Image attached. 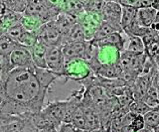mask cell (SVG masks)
I'll use <instances>...</instances> for the list:
<instances>
[{"label": "cell", "mask_w": 159, "mask_h": 132, "mask_svg": "<svg viewBox=\"0 0 159 132\" xmlns=\"http://www.w3.org/2000/svg\"><path fill=\"white\" fill-rule=\"evenodd\" d=\"M4 86L5 97L23 105L29 113H35L45 105L47 90L40 86L34 73V64L14 68L0 77Z\"/></svg>", "instance_id": "6da1fadb"}, {"label": "cell", "mask_w": 159, "mask_h": 132, "mask_svg": "<svg viewBox=\"0 0 159 132\" xmlns=\"http://www.w3.org/2000/svg\"><path fill=\"white\" fill-rule=\"evenodd\" d=\"M146 52L133 53L123 49L119 52L118 63L123 72V79L125 81L134 80L140 74L143 62L145 60Z\"/></svg>", "instance_id": "7a4b0ae2"}, {"label": "cell", "mask_w": 159, "mask_h": 132, "mask_svg": "<svg viewBox=\"0 0 159 132\" xmlns=\"http://www.w3.org/2000/svg\"><path fill=\"white\" fill-rule=\"evenodd\" d=\"M38 41L47 46H62L63 35L58 29L55 19L43 23L36 31Z\"/></svg>", "instance_id": "3957f363"}, {"label": "cell", "mask_w": 159, "mask_h": 132, "mask_svg": "<svg viewBox=\"0 0 159 132\" xmlns=\"http://www.w3.org/2000/svg\"><path fill=\"white\" fill-rule=\"evenodd\" d=\"M92 71L83 59H73V60L66 61L64 68V77L66 82L69 80L81 81L91 74Z\"/></svg>", "instance_id": "277c9868"}, {"label": "cell", "mask_w": 159, "mask_h": 132, "mask_svg": "<svg viewBox=\"0 0 159 132\" xmlns=\"http://www.w3.org/2000/svg\"><path fill=\"white\" fill-rule=\"evenodd\" d=\"M65 63L61 46H49L46 55V69L53 72L58 77H64Z\"/></svg>", "instance_id": "5b68a950"}, {"label": "cell", "mask_w": 159, "mask_h": 132, "mask_svg": "<svg viewBox=\"0 0 159 132\" xmlns=\"http://www.w3.org/2000/svg\"><path fill=\"white\" fill-rule=\"evenodd\" d=\"M8 61H9L10 70L14 69V68L29 66L32 64L31 52H30L29 48L19 44L9 54Z\"/></svg>", "instance_id": "8992f818"}, {"label": "cell", "mask_w": 159, "mask_h": 132, "mask_svg": "<svg viewBox=\"0 0 159 132\" xmlns=\"http://www.w3.org/2000/svg\"><path fill=\"white\" fill-rule=\"evenodd\" d=\"M68 100H55L52 102H48L46 105H44L42 110L51 118L54 123L57 125L58 129L60 124L62 123L64 119L65 113H66Z\"/></svg>", "instance_id": "52a82bcc"}, {"label": "cell", "mask_w": 159, "mask_h": 132, "mask_svg": "<svg viewBox=\"0 0 159 132\" xmlns=\"http://www.w3.org/2000/svg\"><path fill=\"white\" fill-rule=\"evenodd\" d=\"M102 19L121 28V4L114 1L106 2L102 10Z\"/></svg>", "instance_id": "ba28073f"}, {"label": "cell", "mask_w": 159, "mask_h": 132, "mask_svg": "<svg viewBox=\"0 0 159 132\" xmlns=\"http://www.w3.org/2000/svg\"><path fill=\"white\" fill-rule=\"evenodd\" d=\"M29 118L36 131H58L57 125L43 110L30 114Z\"/></svg>", "instance_id": "9c48e42d"}, {"label": "cell", "mask_w": 159, "mask_h": 132, "mask_svg": "<svg viewBox=\"0 0 159 132\" xmlns=\"http://www.w3.org/2000/svg\"><path fill=\"white\" fill-rule=\"evenodd\" d=\"M94 74L106 79H123V72L118 60L111 63H102Z\"/></svg>", "instance_id": "30bf717a"}, {"label": "cell", "mask_w": 159, "mask_h": 132, "mask_svg": "<svg viewBox=\"0 0 159 132\" xmlns=\"http://www.w3.org/2000/svg\"><path fill=\"white\" fill-rule=\"evenodd\" d=\"M86 41H78V42H68L61 46L62 52L65 58V61L73 60L83 57V54L86 47Z\"/></svg>", "instance_id": "8fae6325"}, {"label": "cell", "mask_w": 159, "mask_h": 132, "mask_svg": "<svg viewBox=\"0 0 159 132\" xmlns=\"http://www.w3.org/2000/svg\"><path fill=\"white\" fill-rule=\"evenodd\" d=\"M122 32H113L109 34L107 37H104L99 40H92L97 44V45L101 47H111L116 48L117 51H122L124 49V45H125V38L121 35Z\"/></svg>", "instance_id": "7c38bea8"}, {"label": "cell", "mask_w": 159, "mask_h": 132, "mask_svg": "<svg viewBox=\"0 0 159 132\" xmlns=\"http://www.w3.org/2000/svg\"><path fill=\"white\" fill-rule=\"evenodd\" d=\"M48 47L49 46L45 45L44 43L37 41L32 47L29 48L30 52H31L32 63L35 67L46 68V55Z\"/></svg>", "instance_id": "4fadbf2b"}, {"label": "cell", "mask_w": 159, "mask_h": 132, "mask_svg": "<svg viewBox=\"0 0 159 132\" xmlns=\"http://www.w3.org/2000/svg\"><path fill=\"white\" fill-rule=\"evenodd\" d=\"M34 73H35V76L37 77V81L39 82L40 86L47 91L53 82L57 79H59L53 72L46 69V68H39V67L34 66Z\"/></svg>", "instance_id": "5bb4252c"}, {"label": "cell", "mask_w": 159, "mask_h": 132, "mask_svg": "<svg viewBox=\"0 0 159 132\" xmlns=\"http://www.w3.org/2000/svg\"><path fill=\"white\" fill-rule=\"evenodd\" d=\"M55 22L62 35H66L75 23L78 22V16L61 11L55 18Z\"/></svg>", "instance_id": "9a60e30c"}, {"label": "cell", "mask_w": 159, "mask_h": 132, "mask_svg": "<svg viewBox=\"0 0 159 132\" xmlns=\"http://www.w3.org/2000/svg\"><path fill=\"white\" fill-rule=\"evenodd\" d=\"M156 13H157V10L151 6L139 8L137 9L135 20L139 25L144 26V27H150L152 25L154 19H155Z\"/></svg>", "instance_id": "2e32d148"}, {"label": "cell", "mask_w": 159, "mask_h": 132, "mask_svg": "<svg viewBox=\"0 0 159 132\" xmlns=\"http://www.w3.org/2000/svg\"><path fill=\"white\" fill-rule=\"evenodd\" d=\"M86 40H87L86 33H84L82 25L78 21L71 27V29L68 31L66 35L63 36L62 45L68 42H78V41H86Z\"/></svg>", "instance_id": "e0dca14e"}, {"label": "cell", "mask_w": 159, "mask_h": 132, "mask_svg": "<svg viewBox=\"0 0 159 132\" xmlns=\"http://www.w3.org/2000/svg\"><path fill=\"white\" fill-rule=\"evenodd\" d=\"M113 32H123V31L120 27H117L116 25H113L112 23H109L107 21L102 20V22L99 23V25L98 26L96 32L93 34V40H99V39L107 37V35Z\"/></svg>", "instance_id": "ac0fdd59"}, {"label": "cell", "mask_w": 159, "mask_h": 132, "mask_svg": "<svg viewBox=\"0 0 159 132\" xmlns=\"http://www.w3.org/2000/svg\"><path fill=\"white\" fill-rule=\"evenodd\" d=\"M60 11L67 12L79 17L84 12V3L80 0H62L61 5H60Z\"/></svg>", "instance_id": "d6986e66"}, {"label": "cell", "mask_w": 159, "mask_h": 132, "mask_svg": "<svg viewBox=\"0 0 159 132\" xmlns=\"http://www.w3.org/2000/svg\"><path fill=\"white\" fill-rule=\"evenodd\" d=\"M136 13H137V9L136 8L121 4V20H120V24H121L122 31H123L124 28L128 27L134 20H135Z\"/></svg>", "instance_id": "ffe728a7"}, {"label": "cell", "mask_w": 159, "mask_h": 132, "mask_svg": "<svg viewBox=\"0 0 159 132\" xmlns=\"http://www.w3.org/2000/svg\"><path fill=\"white\" fill-rule=\"evenodd\" d=\"M144 128L142 131H154V128L159 124V110L151 108L143 115Z\"/></svg>", "instance_id": "44dd1931"}, {"label": "cell", "mask_w": 159, "mask_h": 132, "mask_svg": "<svg viewBox=\"0 0 159 132\" xmlns=\"http://www.w3.org/2000/svg\"><path fill=\"white\" fill-rule=\"evenodd\" d=\"M19 45V43L14 41L4 32L0 34V55L3 57H8L13 49Z\"/></svg>", "instance_id": "7402d4cb"}, {"label": "cell", "mask_w": 159, "mask_h": 132, "mask_svg": "<svg viewBox=\"0 0 159 132\" xmlns=\"http://www.w3.org/2000/svg\"><path fill=\"white\" fill-rule=\"evenodd\" d=\"M71 122L76 126L78 131H87V122H86V117H84L83 108L80 103L77 108L75 109L74 113L72 115Z\"/></svg>", "instance_id": "603a6c76"}, {"label": "cell", "mask_w": 159, "mask_h": 132, "mask_svg": "<svg viewBox=\"0 0 159 132\" xmlns=\"http://www.w3.org/2000/svg\"><path fill=\"white\" fill-rule=\"evenodd\" d=\"M104 3V0H88L86 3H84V10L89 14L102 15Z\"/></svg>", "instance_id": "cb8c5ba5"}, {"label": "cell", "mask_w": 159, "mask_h": 132, "mask_svg": "<svg viewBox=\"0 0 159 132\" xmlns=\"http://www.w3.org/2000/svg\"><path fill=\"white\" fill-rule=\"evenodd\" d=\"M128 46L125 50L133 53H143L145 52V46L142 41L141 37L138 36H127Z\"/></svg>", "instance_id": "d4e9b609"}, {"label": "cell", "mask_w": 159, "mask_h": 132, "mask_svg": "<svg viewBox=\"0 0 159 132\" xmlns=\"http://www.w3.org/2000/svg\"><path fill=\"white\" fill-rule=\"evenodd\" d=\"M20 22H21L22 25L26 28L28 31H36L44 23L42 20H40L37 17L27 16V15H23V14H22L21 19H20Z\"/></svg>", "instance_id": "484cf974"}, {"label": "cell", "mask_w": 159, "mask_h": 132, "mask_svg": "<svg viewBox=\"0 0 159 132\" xmlns=\"http://www.w3.org/2000/svg\"><path fill=\"white\" fill-rule=\"evenodd\" d=\"M27 29L22 25L21 22H18L16 24H14V25L6 28L3 32L6 34L7 36H9L11 39H13L14 41H16L18 43L20 37L23 35V33Z\"/></svg>", "instance_id": "4316f807"}, {"label": "cell", "mask_w": 159, "mask_h": 132, "mask_svg": "<svg viewBox=\"0 0 159 132\" xmlns=\"http://www.w3.org/2000/svg\"><path fill=\"white\" fill-rule=\"evenodd\" d=\"M150 109L151 107L148 106L142 99H133L128 106L129 111H131L135 114H141V115H144Z\"/></svg>", "instance_id": "83f0119b"}, {"label": "cell", "mask_w": 159, "mask_h": 132, "mask_svg": "<svg viewBox=\"0 0 159 132\" xmlns=\"http://www.w3.org/2000/svg\"><path fill=\"white\" fill-rule=\"evenodd\" d=\"M142 100L145 102L148 106H150L151 108L157 106L159 104V94L155 87L150 86V87L148 89L146 95L143 97Z\"/></svg>", "instance_id": "f1b7e54d"}, {"label": "cell", "mask_w": 159, "mask_h": 132, "mask_svg": "<svg viewBox=\"0 0 159 132\" xmlns=\"http://www.w3.org/2000/svg\"><path fill=\"white\" fill-rule=\"evenodd\" d=\"M7 9L18 13H22L26 8L29 0H3Z\"/></svg>", "instance_id": "f546056e"}, {"label": "cell", "mask_w": 159, "mask_h": 132, "mask_svg": "<svg viewBox=\"0 0 159 132\" xmlns=\"http://www.w3.org/2000/svg\"><path fill=\"white\" fill-rule=\"evenodd\" d=\"M37 41H38V39H37V36H36V33H35V31L26 30L23 33V35L20 37V39L18 40V43L20 44V45H22V46L30 48V47H32Z\"/></svg>", "instance_id": "4dcf8cb0"}, {"label": "cell", "mask_w": 159, "mask_h": 132, "mask_svg": "<svg viewBox=\"0 0 159 132\" xmlns=\"http://www.w3.org/2000/svg\"><path fill=\"white\" fill-rule=\"evenodd\" d=\"M119 3L134 7L136 9L151 6V3L147 0H119Z\"/></svg>", "instance_id": "1f68e13d"}, {"label": "cell", "mask_w": 159, "mask_h": 132, "mask_svg": "<svg viewBox=\"0 0 159 132\" xmlns=\"http://www.w3.org/2000/svg\"><path fill=\"white\" fill-rule=\"evenodd\" d=\"M144 125L145 124H144L143 115L136 114L133 121L131 122V124L128 127V131H142L144 128Z\"/></svg>", "instance_id": "d6a6232c"}, {"label": "cell", "mask_w": 159, "mask_h": 132, "mask_svg": "<svg viewBox=\"0 0 159 132\" xmlns=\"http://www.w3.org/2000/svg\"><path fill=\"white\" fill-rule=\"evenodd\" d=\"M145 52L154 61H156L157 59H159V40L147 45L145 47Z\"/></svg>", "instance_id": "836d02e7"}, {"label": "cell", "mask_w": 159, "mask_h": 132, "mask_svg": "<svg viewBox=\"0 0 159 132\" xmlns=\"http://www.w3.org/2000/svg\"><path fill=\"white\" fill-rule=\"evenodd\" d=\"M58 131H63V132H67V131H78L72 122H62L59 126Z\"/></svg>", "instance_id": "e575fe53"}, {"label": "cell", "mask_w": 159, "mask_h": 132, "mask_svg": "<svg viewBox=\"0 0 159 132\" xmlns=\"http://www.w3.org/2000/svg\"><path fill=\"white\" fill-rule=\"evenodd\" d=\"M151 86L155 87L156 90L158 91V94H159V72H157L155 74V76L153 77L152 81H151Z\"/></svg>", "instance_id": "d590c367"}, {"label": "cell", "mask_w": 159, "mask_h": 132, "mask_svg": "<svg viewBox=\"0 0 159 132\" xmlns=\"http://www.w3.org/2000/svg\"><path fill=\"white\" fill-rule=\"evenodd\" d=\"M150 27L159 33V10H157V13H156L155 19H154V21H153L152 25H151Z\"/></svg>", "instance_id": "8d00e7d4"}, {"label": "cell", "mask_w": 159, "mask_h": 132, "mask_svg": "<svg viewBox=\"0 0 159 132\" xmlns=\"http://www.w3.org/2000/svg\"><path fill=\"white\" fill-rule=\"evenodd\" d=\"M151 3V7L155 8L156 10H159V0H147Z\"/></svg>", "instance_id": "74e56055"}, {"label": "cell", "mask_w": 159, "mask_h": 132, "mask_svg": "<svg viewBox=\"0 0 159 132\" xmlns=\"http://www.w3.org/2000/svg\"><path fill=\"white\" fill-rule=\"evenodd\" d=\"M111 1H114V2H118L119 0H104V2H111Z\"/></svg>", "instance_id": "f35d334b"}, {"label": "cell", "mask_w": 159, "mask_h": 132, "mask_svg": "<svg viewBox=\"0 0 159 132\" xmlns=\"http://www.w3.org/2000/svg\"><path fill=\"white\" fill-rule=\"evenodd\" d=\"M154 131H157V132H159V124L155 127V128H154Z\"/></svg>", "instance_id": "ab89813d"}, {"label": "cell", "mask_w": 159, "mask_h": 132, "mask_svg": "<svg viewBox=\"0 0 159 132\" xmlns=\"http://www.w3.org/2000/svg\"><path fill=\"white\" fill-rule=\"evenodd\" d=\"M156 64H157V67H158V70H159V59H157V60L155 61Z\"/></svg>", "instance_id": "60d3db41"}, {"label": "cell", "mask_w": 159, "mask_h": 132, "mask_svg": "<svg viewBox=\"0 0 159 132\" xmlns=\"http://www.w3.org/2000/svg\"><path fill=\"white\" fill-rule=\"evenodd\" d=\"M80 1H81V2H83V3H86V2L88 1V0H80Z\"/></svg>", "instance_id": "b9f144b4"}, {"label": "cell", "mask_w": 159, "mask_h": 132, "mask_svg": "<svg viewBox=\"0 0 159 132\" xmlns=\"http://www.w3.org/2000/svg\"><path fill=\"white\" fill-rule=\"evenodd\" d=\"M1 33H2V31H0V34H1Z\"/></svg>", "instance_id": "7bdbcfd3"}, {"label": "cell", "mask_w": 159, "mask_h": 132, "mask_svg": "<svg viewBox=\"0 0 159 132\" xmlns=\"http://www.w3.org/2000/svg\"><path fill=\"white\" fill-rule=\"evenodd\" d=\"M0 31H1V30H0Z\"/></svg>", "instance_id": "ee69618b"}, {"label": "cell", "mask_w": 159, "mask_h": 132, "mask_svg": "<svg viewBox=\"0 0 159 132\" xmlns=\"http://www.w3.org/2000/svg\"><path fill=\"white\" fill-rule=\"evenodd\" d=\"M118 2H119V1H118Z\"/></svg>", "instance_id": "f6af8a7d"}]
</instances>
